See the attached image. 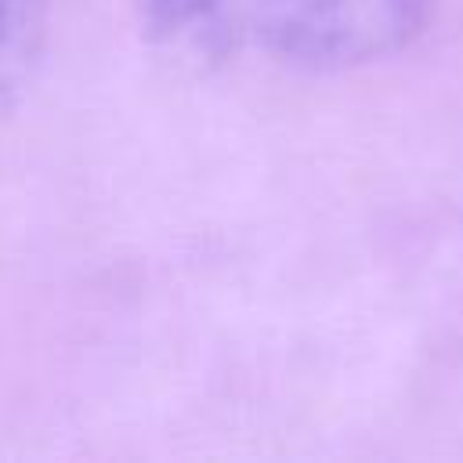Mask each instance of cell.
Masks as SVG:
<instances>
[{
  "label": "cell",
  "mask_w": 463,
  "mask_h": 463,
  "mask_svg": "<svg viewBox=\"0 0 463 463\" xmlns=\"http://www.w3.org/2000/svg\"><path fill=\"white\" fill-rule=\"evenodd\" d=\"M427 0H141L148 29L195 58L351 65L405 43Z\"/></svg>",
  "instance_id": "cell-1"
},
{
  "label": "cell",
  "mask_w": 463,
  "mask_h": 463,
  "mask_svg": "<svg viewBox=\"0 0 463 463\" xmlns=\"http://www.w3.org/2000/svg\"><path fill=\"white\" fill-rule=\"evenodd\" d=\"M43 51V0H0V112L29 87Z\"/></svg>",
  "instance_id": "cell-2"
}]
</instances>
